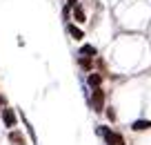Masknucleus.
<instances>
[{"label": "nucleus", "instance_id": "obj_1", "mask_svg": "<svg viewBox=\"0 0 151 145\" xmlns=\"http://www.w3.org/2000/svg\"><path fill=\"white\" fill-rule=\"evenodd\" d=\"M98 134L104 138V143H107V145H127V143H124V138H122V134L109 130V127H102V125H100V127H98Z\"/></svg>", "mask_w": 151, "mask_h": 145}, {"label": "nucleus", "instance_id": "obj_2", "mask_svg": "<svg viewBox=\"0 0 151 145\" xmlns=\"http://www.w3.org/2000/svg\"><path fill=\"white\" fill-rule=\"evenodd\" d=\"M91 107H93V112H102L104 109V92L100 87L93 89V94H91Z\"/></svg>", "mask_w": 151, "mask_h": 145}, {"label": "nucleus", "instance_id": "obj_3", "mask_svg": "<svg viewBox=\"0 0 151 145\" xmlns=\"http://www.w3.org/2000/svg\"><path fill=\"white\" fill-rule=\"evenodd\" d=\"M2 123H5V127H9V130H14L16 123H18V116H16V112L11 107H5L2 109Z\"/></svg>", "mask_w": 151, "mask_h": 145}, {"label": "nucleus", "instance_id": "obj_4", "mask_svg": "<svg viewBox=\"0 0 151 145\" xmlns=\"http://www.w3.org/2000/svg\"><path fill=\"white\" fill-rule=\"evenodd\" d=\"M131 130H133V132H145V130H151V121H147V118L133 121V123H131Z\"/></svg>", "mask_w": 151, "mask_h": 145}, {"label": "nucleus", "instance_id": "obj_5", "mask_svg": "<svg viewBox=\"0 0 151 145\" xmlns=\"http://www.w3.org/2000/svg\"><path fill=\"white\" fill-rule=\"evenodd\" d=\"M78 65H80V69L91 71V69H93V58H89V56H78Z\"/></svg>", "mask_w": 151, "mask_h": 145}, {"label": "nucleus", "instance_id": "obj_6", "mask_svg": "<svg viewBox=\"0 0 151 145\" xmlns=\"http://www.w3.org/2000/svg\"><path fill=\"white\" fill-rule=\"evenodd\" d=\"M9 143H11V145H24V136H22V132L11 130V134H9Z\"/></svg>", "mask_w": 151, "mask_h": 145}, {"label": "nucleus", "instance_id": "obj_7", "mask_svg": "<svg viewBox=\"0 0 151 145\" xmlns=\"http://www.w3.org/2000/svg\"><path fill=\"white\" fill-rule=\"evenodd\" d=\"M67 31H69V36L73 38V40H82V38H85L82 29H80V27H76V25H67Z\"/></svg>", "mask_w": 151, "mask_h": 145}, {"label": "nucleus", "instance_id": "obj_8", "mask_svg": "<svg viewBox=\"0 0 151 145\" xmlns=\"http://www.w3.org/2000/svg\"><path fill=\"white\" fill-rule=\"evenodd\" d=\"M87 83H89V87H100V85H102V76L100 74H96V71H91L89 74V78H87Z\"/></svg>", "mask_w": 151, "mask_h": 145}, {"label": "nucleus", "instance_id": "obj_9", "mask_svg": "<svg viewBox=\"0 0 151 145\" xmlns=\"http://www.w3.org/2000/svg\"><path fill=\"white\" fill-rule=\"evenodd\" d=\"M73 20H76V23H85V20H87V14H85V9H82L80 5L73 7Z\"/></svg>", "mask_w": 151, "mask_h": 145}, {"label": "nucleus", "instance_id": "obj_10", "mask_svg": "<svg viewBox=\"0 0 151 145\" xmlns=\"http://www.w3.org/2000/svg\"><path fill=\"white\" fill-rule=\"evenodd\" d=\"M80 56L93 58V56H96V47H93V45H82V47H80Z\"/></svg>", "mask_w": 151, "mask_h": 145}, {"label": "nucleus", "instance_id": "obj_11", "mask_svg": "<svg viewBox=\"0 0 151 145\" xmlns=\"http://www.w3.org/2000/svg\"><path fill=\"white\" fill-rule=\"evenodd\" d=\"M107 118H109V121H116V112H113V107H107Z\"/></svg>", "mask_w": 151, "mask_h": 145}, {"label": "nucleus", "instance_id": "obj_12", "mask_svg": "<svg viewBox=\"0 0 151 145\" xmlns=\"http://www.w3.org/2000/svg\"><path fill=\"white\" fill-rule=\"evenodd\" d=\"M7 107V98H5V94H0V109H5Z\"/></svg>", "mask_w": 151, "mask_h": 145}, {"label": "nucleus", "instance_id": "obj_13", "mask_svg": "<svg viewBox=\"0 0 151 145\" xmlns=\"http://www.w3.org/2000/svg\"><path fill=\"white\" fill-rule=\"evenodd\" d=\"M67 5H69V7H71V9H73V7H76V5H78V0H67Z\"/></svg>", "mask_w": 151, "mask_h": 145}]
</instances>
